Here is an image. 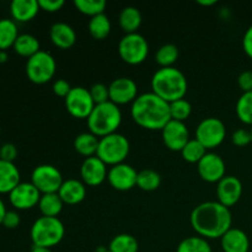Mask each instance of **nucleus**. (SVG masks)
Masks as SVG:
<instances>
[{"instance_id":"ddd939ff","label":"nucleus","mask_w":252,"mask_h":252,"mask_svg":"<svg viewBox=\"0 0 252 252\" xmlns=\"http://www.w3.org/2000/svg\"><path fill=\"white\" fill-rule=\"evenodd\" d=\"M41 192L31 182H20L9 193V201L16 211H27L38 206Z\"/></svg>"},{"instance_id":"0eeeda50","label":"nucleus","mask_w":252,"mask_h":252,"mask_svg":"<svg viewBox=\"0 0 252 252\" xmlns=\"http://www.w3.org/2000/svg\"><path fill=\"white\" fill-rule=\"evenodd\" d=\"M57 63L49 52L39 51L26 62V75L31 83L43 85L56 75Z\"/></svg>"},{"instance_id":"f257e3e1","label":"nucleus","mask_w":252,"mask_h":252,"mask_svg":"<svg viewBox=\"0 0 252 252\" xmlns=\"http://www.w3.org/2000/svg\"><path fill=\"white\" fill-rule=\"evenodd\" d=\"M189 223L197 235L204 239H221V236L231 229L233 217L230 208L218 201L203 202L192 211Z\"/></svg>"},{"instance_id":"aec40b11","label":"nucleus","mask_w":252,"mask_h":252,"mask_svg":"<svg viewBox=\"0 0 252 252\" xmlns=\"http://www.w3.org/2000/svg\"><path fill=\"white\" fill-rule=\"evenodd\" d=\"M220 246L223 252H249L250 239L241 229L231 228L221 236Z\"/></svg>"},{"instance_id":"1a4fd4ad","label":"nucleus","mask_w":252,"mask_h":252,"mask_svg":"<svg viewBox=\"0 0 252 252\" xmlns=\"http://www.w3.org/2000/svg\"><path fill=\"white\" fill-rule=\"evenodd\" d=\"M226 137L225 125L221 120L216 117L204 118L196 128V139L206 148L212 150L219 147Z\"/></svg>"},{"instance_id":"5701e85b","label":"nucleus","mask_w":252,"mask_h":252,"mask_svg":"<svg viewBox=\"0 0 252 252\" xmlns=\"http://www.w3.org/2000/svg\"><path fill=\"white\" fill-rule=\"evenodd\" d=\"M20 182V171L16 165L0 159V194H9Z\"/></svg>"},{"instance_id":"2eb2a0df","label":"nucleus","mask_w":252,"mask_h":252,"mask_svg":"<svg viewBox=\"0 0 252 252\" xmlns=\"http://www.w3.org/2000/svg\"><path fill=\"white\" fill-rule=\"evenodd\" d=\"M162 142L171 152H180L189 142V132L184 122L171 120L161 130Z\"/></svg>"},{"instance_id":"423d86ee","label":"nucleus","mask_w":252,"mask_h":252,"mask_svg":"<svg viewBox=\"0 0 252 252\" xmlns=\"http://www.w3.org/2000/svg\"><path fill=\"white\" fill-rule=\"evenodd\" d=\"M129 140L126 135L117 132L100 138L96 157L102 160L107 166H115L125 162L129 155Z\"/></svg>"},{"instance_id":"b1692460","label":"nucleus","mask_w":252,"mask_h":252,"mask_svg":"<svg viewBox=\"0 0 252 252\" xmlns=\"http://www.w3.org/2000/svg\"><path fill=\"white\" fill-rule=\"evenodd\" d=\"M142 12L135 6L123 7L118 16V24L121 29L126 32V34L135 33L142 25Z\"/></svg>"},{"instance_id":"c85d7f7f","label":"nucleus","mask_w":252,"mask_h":252,"mask_svg":"<svg viewBox=\"0 0 252 252\" xmlns=\"http://www.w3.org/2000/svg\"><path fill=\"white\" fill-rule=\"evenodd\" d=\"M19 36V29L14 20L0 19V51H6L10 47H14Z\"/></svg>"},{"instance_id":"f704fd0d","label":"nucleus","mask_w":252,"mask_h":252,"mask_svg":"<svg viewBox=\"0 0 252 252\" xmlns=\"http://www.w3.org/2000/svg\"><path fill=\"white\" fill-rule=\"evenodd\" d=\"M74 6L79 12L86 16H97L100 14H105L106 1L105 0H74Z\"/></svg>"},{"instance_id":"3c124183","label":"nucleus","mask_w":252,"mask_h":252,"mask_svg":"<svg viewBox=\"0 0 252 252\" xmlns=\"http://www.w3.org/2000/svg\"><path fill=\"white\" fill-rule=\"evenodd\" d=\"M96 252H110V251H108V249H105V248H101V249H98V250H97V251H96Z\"/></svg>"},{"instance_id":"5fc2aeb1","label":"nucleus","mask_w":252,"mask_h":252,"mask_svg":"<svg viewBox=\"0 0 252 252\" xmlns=\"http://www.w3.org/2000/svg\"><path fill=\"white\" fill-rule=\"evenodd\" d=\"M0 52H1V51H0Z\"/></svg>"},{"instance_id":"473e14b6","label":"nucleus","mask_w":252,"mask_h":252,"mask_svg":"<svg viewBox=\"0 0 252 252\" xmlns=\"http://www.w3.org/2000/svg\"><path fill=\"white\" fill-rule=\"evenodd\" d=\"M176 252H212V248L202 236H189L179 244Z\"/></svg>"},{"instance_id":"864d4df0","label":"nucleus","mask_w":252,"mask_h":252,"mask_svg":"<svg viewBox=\"0 0 252 252\" xmlns=\"http://www.w3.org/2000/svg\"><path fill=\"white\" fill-rule=\"evenodd\" d=\"M0 134H1V126H0Z\"/></svg>"},{"instance_id":"7ed1b4c3","label":"nucleus","mask_w":252,"mask_h":252,"mask_svg":"<svg viewBox=\"0 0 252 252\" xmlns=\"http://www.w3.org/2000/svg\"><path fill=\"white\" fill-rule=\"evenodd\" d=\"M150 86L152 93L167 103L185 98L189 89L185 74L175 66L158 69L153 75Z\"/></svg>"},{"instance_id":"c9c22d12","label":"nucleus","mask_w":252,"mask_h":252,"mask_svg":"<svg viewBox=\"0 0 252 252\" xmlns=\"http://www.w3.org/2000/svg\"><path fill=\"white\" fill-rule=\"evenodd\" d=\"M236 116L245 125L252 127V91L244 93L236 102Z\"/></svg>"},{"instance_id":"dca6fc26","label":"nucleus","mask_w":252,"mask_h":252,"mask_svg":"<svg viewBox=\"0 0 252 252\" xmlns=\"http://www.w3.org/2000/svg\"><path fill=\"white\" fill-rule=\"evenodd\" d=\"M110 101L115 105H127L133 103L138 97V85L130 78H117L108 85Z\"/></svg>"},{"instance_id":"de8ad7c7","label":"nucleus","mask_w":252,"mask_h":252,"mask_svg":"<svg viewBox=\"0 0 252 252\" xmlns=\"http://www.w3.org/2000/svg\"><path fill=\"white\" fill-rule=\"evenodd\" d=\"M197 2L202 6H213L217 4V0H198Z\"/></svg>"},{"instance_id":"6ab92c4d","label":"nucleus","mask_w":252,"mask_h":252,"mask_svg":"<svg viewBox=\"0 0 252 252\" xmlns=\"http://www.w3.org/2000/svg\"><path fill=\"white\" fill-rule=\"evenodd\" d=\"M59 197L64 204L75 206L81 203L86 197V185L76 179H69L62 184L58 191Z\"/></svg>"},{"instance_id":"9d476101","label":"nucleus","mask_w":252,"mask_h":252,"mask_svg":"<svg viewBox=\"0 0 252 252\" xmlns=\"http://www.w3.org/2000/svg\"><path fill=\"white\" fill-rule=\"evenodd\" d=\"M63 182L62 172L53 165H38L31 174V184L41 192V194L58 193Z\"/></svg>"},{"instance_id":"79ce46f5","label":"nucleus","mask_w":252,"mask_h":252,"mask_svg":"<svg viewBox=\"0 0 252 252\" xmlns=\"http://www.w3.org/2000/svg\"><path fill=\"white\" fill-rule=\"evenodd\" d=\"M65 2L63 0H38L39 9L46 12H57L62 10Z\"/></svg>"},{"instance_id":"2f4dec72","label":"nucleus","mask_w":252,"mask_h":252,"mask_svg":"<svg viewBox=\"0 0 252 252\" xmlns=\"http://www.w3.org/2000/svg\"><path fill=\"white\" fill-rule=\"evenodd\" d=\"M179 59V48L172 43L162 44L155 53V62L160 65V68H170L174 66Z\"/></svg>"},{"instance_id":"bb28decb","label":"nucleus","mask_w":252,"mask_h":252,"mask_svg":"<svg viewBox=\"0 0 252 252\" xmlns=\"http://www.w3.org/2000/svg\"><path fill=\"white\" fill-rule=\"evenodd\" d=\"M37 207H38L42 217L58 218V216L63 211L64 203L58 193H47L42 194Z\"/></svg>"},{"instance_id":"f3484780","label":"nucleus","mask_w":252,"mask_h":252,"mask_svg":"<svg viewBox=\"0 0 252 252\" xmlns=\"http://www.w3.org/2000/svg\"><path fill=\"white\" fill-rule=\"evenodd\" d=\"M107 165L97 157L86 158L80 167L81 181L89 187H97L107 180Z\"/></svg>"},{"instance_id":"a211bd4d","label":"nucleus","mask_w":252,"mask_h":252,"mask_svg":"<svg viewBox=\"0 0 252 252\" xmlns=\"http://www.w3.org/2000/svg\"><path fill=\"white\" fill-rule=\"evenodd\" d=\"M243 196V184L236 176H225L217 184L218 202L226 208L234 207Z\"/></svg>"},{"instance_id":"a19ab883","label":"nucleus","mask_w":252,"mask_h":252,"mask_svg":"<svg viewBox=\"0 0 252 252\" xmlns=\"http://www.w3.org/2000/svg\"><path fill=\"white\" fill-rule=\"evenodd\" d=\"M52 89H53V93L56 94L57 96L65 98L73 88H71L70 84L66 80H64V79H57L53 83V88Z\"/></svg>"},{"instance_id":"39448f33","label":"nucleus","mask_w":252,"mask_h":252,"mask_svg":"<svg viewBox=\"0 0 252 252\" xmlns=\"http://www.w3.org/2000/svg\"><path fill=\"white\" fill-rule=\"evenodd\" d=\"M65 235V228L59 218L39 217L32 224L30 236L33 246L52 249L57 246Z\"/></svg>"},{"instance_id":"412c9836","label":"nucleus","mask_w":252,"mask_h":252,"mask_svg":"<svg viewBox=\"0 0 252 252\" xmlns=\"http://www.w3.org/2000/svg\"><path fill=\"white\" fill-rule=\"evenodd\" d=\"M49 38L58 48L69 49L76 42L75 30L65 22H56L49 30Z\"/></svg>"},{"instance_id":"f8f14e48","label":"nucleus","mask_w":252,"mask_h":252,"mask_svg":"<svg viewBox=\"0 0 252 252\" xmlns=\"http://www.w3.org/2000/svg\"><path fill=\"white\" fill-rule=\"evenodd\" d=\"M199 177L208 184H218L226 176L225 161L216 153H207L201 161L197 164Z\"/></svg>"},{"instance_id":"c03bdc74","label":"nucleus","mask_w":252,"mask_h":252,"mask_svg":"<svg viewBox=\"0 0 252 252\" xmlns=\"http://www.w3.org/2000/svg\"><path fill=\"white\" fill-rule=\"evenodd\" d=\"M238 85L241 89V91L244 93H250L252 91V71L251 70H245L243 73H240V75L238 76Z\"/></svg>"},{"instance_id":"4468645a","label":"nucleus","mask_w":252,"mask_h":252,"mask_svg":"<svg viewBox=\"0 0 252 252\" xmlns=\"http://www.w3.org/2000/svg\"><path fill=\"white\" fill-rule=\"evenodd\" d=\"M138 171L126 162L111 166L107 174V181L116 191L126 192L137 186Z\"/></svg>"},{"instance_id":"f03ea898","label":"nucleus","mask_w":252,"mask_h":252,"mask_svg":"<svg viewBox=\"0 0 252 252\" xmlns=\"http://www.w3.org/2000/svg\"><path fill=\"white\" fill-rule=\"evenodd\" d=\"M130 116L139 127L148 130H162L171 121L170 105L152 91L135 98L130 107Z\"/></svg>"},{"instance_id":"72a5a7b5","label":"nucleus","mask_w":252,"mask_h":252,"mask_svg":"<svg viewBox=\"0 0 252 252\" xmlns=\"http://www.w3.org/2000/svg\"><path fill=\"white\" fill-rule=\"evenodd\" d=\"M207 149L194 138L189 139V142L185 145L184 149L181 150L182 159L189 164H198L202 158L207 154Z\"/></svg>"},{"instance_id":"6e6552de","label":"nucleus","mask_w":252,"mask_h":252,"mask_svg":"<svg viewBox=\"0 0 252 252\" xmlns=\"http://www.w3.org/2000/svg\"><path fill=\"white\" fill-rule=\"evenodd\" d=\"M118 54L125 63L139 65L148 58L149 43L147 38L138 32L125 34L118 43Z\"/></svg>"},{"instance_id":"7c9ffc66","label":"nucleus","mask_w":252,"mask_h":252,"mask_svg":"<svg viewBox=\"0 0 252 252\" xmlns=\"http://www.w3.org/2000/svg\"><path fill=\"white\" fill-rule=\"evenodd\" d=\"M139 250V244L137 239L130 234H118L108 245L110 252H138Z\"/></svg>"},{"instance_id":"c756f323","label":"nucleus","mask_w":252,"mask_h":252,"mask_svg":"<svg viewBox=\"0 0 252 252\" xmlns=\"http://www.w3.org/2000/svg\"><path fill=\"white\" fill-rule=\"evenodd\" d=\"M161 185V176L153 169H144L138 171L137 187L144 192L157 191Z\"/></svg>"},{"instance_id":"393cba45","label":"nucleus","mask_w":252,"mask_h":252,"mask_svg":"<svg viewBox=\"0 0 252 252\" xmlns=\"http://www.w3.org/2000/svg\"><path fill=\"white\" fill-rule=\"evenodd\" d=\"M98 142H100V138L96 137L91 132L80 133L74 139V149L81 157H85V159L86 158L96 157Z\"/></svg>"},{"instance_id":"4be33fe9","label":"nucleus","mask_w":252,"mask_h":252,"mask_svg":"<svg viewBox=\"0 0 252 252\" xmlns=\"http://www.w3.org/2000/svg\"><path fill=\"white\" fill-rule=\"evenodd\" d=\"M38 0H14L10 4V14L15 22H29L39 12Z\"/></svg>"},{"instance_id":"ea45409f","label":"nucleus","mask_w":252,"mask_h":252,"mask_svg":"<svg viewBox=\"0 0 252 252\" xmlns=\"http://www.w3.org/2000/svg\"><path fill=\"white\" fill-rule=\"evenodd\" d=\"M17 148L16 145L12 144V143H5L0 147V159L4 160V161L14 162L15 159L17 158Z\"/></svg>"},{"instance_id":"49530a36","label":"nucleus","mask_w":252,"mask_h":252,"mask_svg":"<svg viewBox=\"0 0 252 252\" xmlns=\"http://www.w3.org/2000/svg\"><path fill=\"white\" fill-rule=\"evenodd\" d=\"M6 212H7L6 206H5L4 201L0 198V225L2 224V220H4V217H5V214H6Z\"/></svg>"},{"instance_id":"4c0bfd02","label":"nucleus","mask_w":252,"mask_h":252,"mask_svg":"<svg viewBox=\"0 0 252 252\" xmlns=\"http://www.w3.org/2000/svg\"><path fill=\"white\" fill-rule=\"evenodd\" d=\"M90 95L93 97L95 105H101L110 101V91H108V86L102 83H96L89 89Z\"/></svg>"},{"instance_id":"603ef678","label":"nucleus","mask_w":252,"mask_h":252,"mask_svg":"<svg viewBox=\"0 0 252 252\" xmlns=\"http://www.w3.org/2000/svg\"><path fill=\"white\" fill-rule=\"evenodd\" d=\"M250 133H251V144H252V127H251V129H250Z\"/></svg>"},{"instance_id":"37998d69","label":"nucleus","mask_w":252,"mask_h":252,"mask_svg":"<svg viewBox=\"0 0 252 252\" xmlns=\"http://www.w3.org/2000/svg\"><path fill=\"white\" fill-rule=\"evenodd\" d=\"M20 223H21L20 214L16 211H7L1 225H4V228L6 229H16L20 225Z\"/></svg>"},{"instance_id":"58836bf2","label":"nucleus","mask_w":252,"mask_h":252,"mask_svg":"<svg viewBox=\"0 0 252 252\" xmlns=\"http://www.w3.org/2000/svg\"><path fill=\"white\" fill-rule=\"evenodd\" d=\"M231 142L234 145L239 148L248 147L249 144H251V133L250 130L245 129V128H240V129H236L235 132L231 135Z\"/></svg>"},{"instance_id":"8fccbe9b","label":"nucleus","mask_w":252,"mask_h":252,"mask_svg":"<svg viewBox=\"0 0 252 252\" xmlns=\"http://www.w3.org/2000/svg\"><path fill=\"white\" fill-rule=\"evenodd\" d=\"M7 61V53L6 51H1L0 52V64L5 63Z\"/></svg>"},{"instance_id":"a18cd8bd","label":"nucleus","mask_w":252,"mask_h":252,"mask_svg":"<svg viewBox=\"0 0 252 252\" xmlns=\"http://www.w3.org/2000/svg\"><path fill=\"white\" fill-rule=\"evenodd\" d=\"M243 48L249 58L252 59V25L246 30L243 37Z\"/></svg>"},{"instance_id":"cd10ccee","label":"nucleus","mask_w":252,"mask_h":252,"mask_svg":"<svg viewBox=\"0 0 252 252\" xmlns=\"http://www.w3.org/2000/svg\"><path fill=\"white\" fill-rule=\"evenodd\" d=\"M88 30L90 36L96 41H102V39L107 38L112 30V25H111L110 19L107 15L100 14L97 16H94L89 20Z\"/></svg>"},{"instance_id":"a878e982","label":"nucleus","mask_w":252,"mask_h":252,"mask_svg":"<svg viewBox=\"0 0 252 252\" xmlns=\"http://www.w3.org/2000/svg\"><path fill=\"white\" fill-rule=\"evenodd\" d=\"M12 48L16 52V54L29 59L41 51V44H39L37 37H34L33 34L22 33L17 37Z\"/></svg>"},{"instance_id":"09e8293b","label":"nucleus","mask_w":252,"mask_h":252,"mask_svg":"<svg viewBox=\"0 0 252 252\" xmlns=\"http://www.w3.org/2000/svg\"><path fill=\"white\" fill-rule=\"evenodd\" d=\"M31 252H53L51 249H46V248H37V246H33L32 248Z\"/></svg>"},{"instance_id":"9b49d317","label":"nucleus","mask_w":252,"mask_h":252,"mask_svg":"<svg viewBox=\"0 0 252 252\" xmlns=\"http://www.w3.org/2000/svg\"><path fill=\"white\" fill-rule=\"evenodd\" d=\"M64 101H65V108L69 115L78 120H85V118L88 120L96 106L89 89L83 88V86H75L71 89Z\"/></svg>"},{"instance_id":"e433bc0d","label":"nucleus","mask_w":252,"mask_h":252,"mask_svg":"<svg viewBox=\"0 0 252 252\" xmlns=\"http://www.w3.org/2000/svg\"><path fill=\"white\" fill-rule=\"evenodd\" d=\"M170 105V117L171 120L177 121V122H184L189 120V117L192 113V105L186 100V98H181V100L174 101V102L169 103Z\"/></svg>"},{"instance_id":"20e7f679","label":"nucleus","mask_w":252,"mask_h":252,"mask_svg":"<svg viewBox=\"0 0 252 252\" xmlns=\"http://www.w3.org/2000/svg\"><path fill=\"white\" fill-rule=\"evenodd\" d=\"M86 122L89 132L95 134L96 137L102 138L117 133V129L122 123V112L120 106L108 101L101 105H96Z\"/></svg>"}]
</instances>
